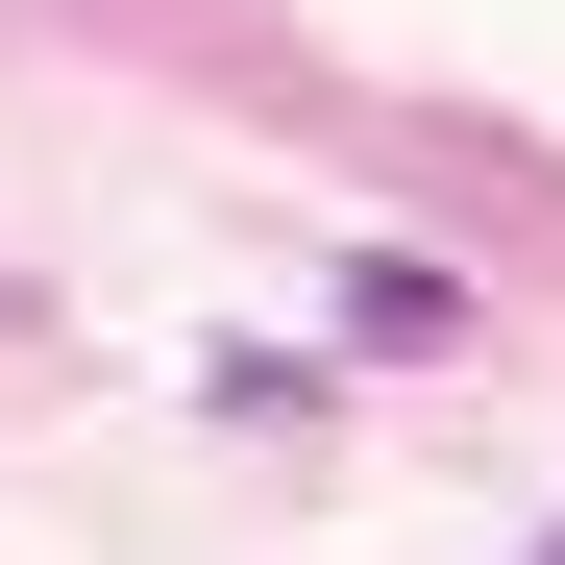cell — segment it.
I'll use <instances>...</instances> for the list:
<instances>
[{
  "label": "cell",
  "mask_w": 565,
  "mask_h": 565,
  "mask_svg": "<svg viewBox=\"0 0 565 565\" xmlns=\"http://www.w3.org/2000/svg\"><path fill=\"white\" fill-rule=\"evenodd\" d=\"M344 344H369V369H443V344H467V296H443V270H394V246H369V270H344Z\"/></svg>",
  "instance_id": "obj_1"
},
{
  "label": "cell",
  "mask_w": 565,
  "mask_h": 565,
  "mask_svg": "<svg viewBox=\"0 0 565 565\" xmlns=\"http://www.w3.org/2000/svg\"><path fill=\"white\" fill-rule=\"evenodd\" d=\"M541 565H565V541H541Z\"/></svg>",
  "instance_id": "obj_2"
}]
</instances>
